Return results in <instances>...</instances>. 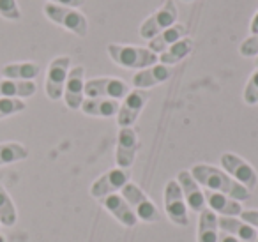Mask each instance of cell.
Returning <instances> with one entry per match:
<instances>
[{
    "label": "cell",
    "mask_w": 258,
    "mask_h": 242,
    "mask_svg": "<svg viewBox=\"0 0 258 242\" xmlns=\"http://www.w3.org/2000/svg\"><path fill=\"white\" fill-rule=\"evenodd\" d=\"M101 203H103V205L106 207L108 212H110L111 216L118 221V223L124 224L125 228H133L135 224L138 223V217H137V214L133 212L131 205H129V203L125 202L124 196L118 195V193L103 198L101 200Z\"/></svg>",
    "instance_id": "9a60e30c"
},
{
    "label": "cell",
    "mask_w": 258,
    "mask_h": 242,
    "mask_svg": "<svg viewBox=\"0 0 258 242\" xmlns=\"http://www.w3.org/2000/svg\"><path fill=\"white\" fill-rule=\"evenodd\" d=\"M191 175L205 189L223 193V195L230 196V198L237 200V202H246L251 196V191H247L244 186L233 180L225 170H219V168L211 166V164H195L191 168Z\"/></svg>",
    "instance_id": "6da1fadb"
},
{
    "label": "cell",
    "mask_w": 258,
    "mask_h": 242,
    "mask_svg": "<svg viewBox=\"0 0 258 242\" xmlns=\"http://www.w3.org/2000/svg\"><path fill=\"white\" fill-rule=\"evenodd\" d=\"M50 4H55V6H66V8H82L85 4V0H48Z\"/></svg>",
    "instance_id": "1f68e13d"
},
{
    "label": "cell",
    "mask_w": 258,
    "mask_h": 242,
    "mask_svg": "<svg viewBox=\"0 0 258 242\" xmlns=\"http://www.w3.org/2000/svg\"><path fill=\"white\" fill-rule=\"evenodd\" d=\"M191 51H193V39L191 37H184V39L177 41L173 46H170L166 51H163L161 55H158L159 64H165L172 68V66L179 64L180 60H184Z\"/></svg>",
    "instance_id": "cb8c5ba5"
},
{
    "label": "cell",
    "mask_w": 258,
    "mask_h": 242,
    "mask_svg": "<svg viewBox=\"0 0 258 242\" xmlns=\"http://www.w3.org/2000/svg\"><path fill=\"white\" fill-rule=\"evenodd\" d=\"M129 85L118 78H94L85 82L87 99H124Z\"/></svg>",
    "instance_id": "ba28073f"
},
{
    "label": "cell",
    "mask_w": 258,
    "mask_h": 242,
    "mask_svg": "<svg viewBox=\"0 0 258 242\" xmlns=\"http://www.w3.org/2000/svg\"><path fill=\"white\" fill-rule=\"evenodd\" d=\"M0 16L8 22H18L22 20V11L16 0H0Z\"/></svg>",
    "instance_id": "83f0119b"
},
{
    "label": "cell",
    "mask_w": 258,
    "mask_h": 242,
    "mask_svg": "<svg viewBox=\"0 0 258 242\" xmlns=\"http://www.w3.org/2000/svg\"><path fill=\"white\" fill-rule=\"evenodd\" d=\"M184 37H187V27L182 25V23H175L170 29L158 34L154 39L149 41V50L154 51L156 55H161L163 51H166L170 46H173L177 41L184 39Z\"/></svg>",
    "instance_id": "d6986e66"
},
{
    "label": "cell",
    "mask_w": 258,
    "mask_h": 242,
    "mask_svg": "<svg viewBox=\"0 0 258 242\" xmlns=\"http://www.w3.org/2000/svg\"><path fill=\"white\" fill-rule=\"evenodd\" d=\"M249 32L251 34H258V13L253 16V20H251V25H249Z\"/></svg>",
    "instance_id": "836d02e7"
},
{
    "label": "cell",
    "mask_w": 258,
    "mask_h": 242,
    "mask_svg": "<svg viewBox=\"0 0 258 242\" xmlns=\"http://www.w3.org/2000/svg\"><path fill=\"white\" fill-rule=\"evenodd\" d=\"M165 212L168 219L177 226H187L189 216H187V203L184 200L182 189L177 180H168L165 186Z\"/></svg>",
    "instance_id": "9c48e42d"
},
{
    "label": "cell",
    "mask_w": 258,
    "mask_h": 242,
    "mask_svg": "<svg viewBox=\"0 0 258 242\" xmlns=\"http://www.w3.org/2000/svg\"><path fill=\"white\" fill-rule=\"evenodd\" d=\"M27 108V103L22 99H11V97H0V120L22 113Z\"/></svg>",
    "instance_id": "4316f807"
},
{
    "label": "cell",
    "mask_w": 258,
    "mask_h": 242,
    "mask_svg": "<svg viewBox=\"0 0 258 242\" xmlns=\"http://www.w3.org/2000/svg\"><path fill=\"white\" fill-rule=\"evenodd\" d=\"M239 51L242 57H258V34H251L247 39H244Z\"/></svg>",
    "instance_id": "f546056e"
},
{
    "label": "cell",
    "mask_w": 258,
    "mask_h": 242,
    "mask_svg": "<svg viewBox=\"0 0 258 242\" xmlns=\"http://www.w3.org/2000/svg\"><path fill=\"white\" fill-rule=\"evenodd\" d=\"M149 101V92L147 90H129V94L124 97V101L120 103L117 113V124L118 128H133V124L138 120L142 110Z\"/></svg>",
    "instance_id": "30bf717a"
},
{
    "label": "cell",
    "mask_w": 258,
    "mask_h": 242,
    "mask_svg": "<svg viewBox=\"0 0 258 242\" xmlns=\"http://www.w3.org/2000/svg\"><path fill=\"white\" fill-rule=\"evenodd\" d=\"M69 69H71V58L66 57V55L55 57L53 60L50 62L48 71H46V82H44V92H46L48 99H51V101L62 99Z\"/></svg>",
    "instance_id": "52a82bcc"
},
{
    "label": "cell",
    "mask_w": 258,
    "mask_h": 242,
    "mask_svg": "<svg viewBox=\"0 0 258 242\" xmlns=\"http://www.w3.org/2000/svg\"><path fill=\"white\" fill-rule=\"evenodd\" d=\"M239 216H240V219H242L244 223L251 224V226H253L254 230H258V210H254V209L244 210L242 209V212H240Z\"/></svg>",
    "instance_id": "4dcf8cb0"
},
{
    "label": "cell",
    "mask_w": 258,
    "mask_h": 242,
    "mask_svg": "<svg viewBox=\"0 0 258 242\" xmlns=\"http://www.w3.org/2000/svg\"><path fill=\"white\" fill-rule=\"evenodd\" d=\"M120 103L117 99H83L80 110L90 117H117Z\"/></svg>",
    "instance_id": "7402d4cb"
},
{
    "label": "cell",
    "mask_w": 258,
    "mask_h": 242,
    "mask_svg": "<svg viewBox=\"0 0 258 242\" xmlns=\"http://www.w3.org/2000/svg\"><path fill=\"white\" fill-rule=\"evenodd\" d=\"M138 149H140V140H138L137 131L133 128H120L117 140V150H115L117 166L122 168V170H127L129 166H133Z\"/></svg>",
    "instance_id": "8fae6325"
},
{
    "label": "cell",
    "mask_w": 258,
    "mask_h": 242,
    "mask_svg": "<svg viewBox=\"0 0 258 242\" xmlns=\"http://www.w3.org/2000/svg\"><path fill=\"white\" fill-rule=\"evenodd\" d=\"M41 66L37 62H11L0 69L2 78L8 80H25V82H34L39 76Z\"/></svg>",
    "instance_id": "44dd1931"
},
{
    "label": "cell",
    "mask_w": 258,
    "mask_h": 242,
    "mask_svg": "<svg viewBox=\"0 0 258 242\" xmlns=\"http://www.w3.org/2000/svg\"><path fill=\"white\" fill-rule=\"evenodd\" d=\"M43 13L50 22L55 25L62 27V29L69 30L75 36L85 37L89 32V22H87L85 15L80 13L75 8H66V6H55V4H44Z\"/></svg>",
    "instance_id": "3957f363"
},
{
    "label": "cell",
    "mask_w": 258,
    "mask_h": 242,
    "mask_svg": "<svg viewBox=\"0 0 258 242\" xmlns=\"http://www.w3.org/2000/svg\"><path fill=\"white\" fill-rule=\"evenodd\" d=\"M221 168L233 178L237 180L240 186L247 189V191H253L258 184V175L254 171V168L251 166L247 161H244L242 157H239L237 154H232V152H225L221 154Z\"/></svg>",
    "instance_id": "8992f818"
},
{
    "label": "cell",
    "mask_w": 258,
    "mask_h": 242,
    "mask_svg": "<svg viewBox=\"0 0 258 242\" xmlns=\"http://www.w3.org/2000/svg\"><path fill=\"white\" fill-rule=\"evenodd\" d=\"M256 64H258V57H256Z\"/></svg>",
    "instance_id": "8d00e7d4"
},
{
    "label": "cell",
    "mask_w": 258,
    "mask_h": 242,
    "mask_svg": "<svg viewBox=\"0 0 258 242\" xmlns=\"http://www.w3.org/2000/svg\"><path fill=\"white\" fill-rule=\"evenodd\" d=\"M64 103L69 110H80L85 99V68L75 66L69 69L68 80L64 85Z\"/></svg>",
    "instance_id": "7c38bea8"
},
{
    "label": "cell",
    "mask_w": 258,
    "mask_h": 242,
    "mask_svg": "<svg viewBox=\"0 0 258 242\" xmlns=\"http://www.w3.org/2000/svg\"><path fill=\"white\" fill-rule=\"evenodd\" d=\"M36 82H25V80H0V97H11V99H27L36 94Z\"/></svg>",
    "instance_id": "ffe728a7"
},
{
    "label": "cell",
    "mask_w": 258,
    "mask_h": 242,
    "mask_svg": "<svg viewBox=\"0 0 258 242\" xmlns=\"http://www.w3.org/2000/svg\"><path fill=\"white\" fill-rule=\"evenodd\" d=\"M177 18H179V11H177L175 2H173V0H166L158 11L152 13V15L140 25V37L142 39H149V41L154 39L163 30L175 25Z\"/></svg>",
    "instance_id": "5b68a950"
},
{
    "label": "cell",
    "mask_w": 258,
    "mask_h": 242,
    "mask_svg": "<svg viewBox=\"0 0 258 242\" xmlns=\"http://www.w3.org/2000/svg\"><path fill=\"white\" fill-rule=\"evenodd\" d=\"M256 242H258V238H256Z\"/></svg>",
    "instance_id": "74e56055"
},
{
    "label": "cell",
    "mask_w": 258,
    "mask_h": 242,
    "mask_svg": "<svg viewBox=\"0 0 258 242\" xmlns=\"http://www.w3.org/2000/svg\"><path fill=\"white\" fill-rule=\"evenodd\" d=\"M204 196H205V203H207L209 209L214 214H221V216H226V217H235L242 212L240 202L223 195V193L204 189Z\"/></svg>",
    "instance_id": "e0dca14e"
},
{
    "label": "cell",
    "mask_w": 258,
    "mask_h": 242,
    "mask_svg": "<svg viewBox=\"0 0 258 242\" xmlns=\"http://www.w3.org/2000/svg\"><path fill=\"white\" fill-rule=\"evenodd\" d=\"M218 242H244V240H239V238L232 237V235L225 233V231H219V237H218Z\"/></svg>",
    "instance_id": "d6a6232c"
},
{
    "label": "cell",
    "mask_w": 258,
    "mask_h": 242,
    "mask_svg": "<svg viewBox=\"0 0 258 242\" xmlns=\"http://www.w3.org/2000/svg\"><path fill=\"white\" fill-rule=\"evenodd\" d=\"M0 242H6V238H4V235H0Z\"/></svg>",
    "instance_id": "e575fe53"
},
{
    "label": "cell",
    "mask_w": 258,
    "mask_h": 242,
    "mask_svg": "<svg viewBox=\"0 0 258 242\" xmlns=\"http://www.w3.org/2000/svg\"><path fill=\"white\" fill-rule=\"evenodd\" d=\"M218 216L211 209L202 210L198 219V242H218Z\"/></svg>",
    "instance_id": "603a6c76"
},
{
    "label": "cell",
    "mask_w": 258,
    "mask_h": 242,
    "mask_svg": "<svg viewBox=\"0 0 258 242\" xmlns=\"http://www.w3.org/2000/svg\"><path fill=\"white\" fill-rule=\"evenodd\" d=\"M242 97L247 104H258V69L247 80L246 87H244Z\"/></svg>",
    "instance_id": "f1b7e54d"
},
{
    "label": "cell",
    "mask_w": 258,
    "mask_h": 242,
    "mask_svg": "<svg viewBox=\"0 0 258 242\" xmlns=\"http://www.w3.org/2000/svg\"><path fill=\"white\" fill-rule=\"evenodd\" d=\"M120 195L131 205V209L137 214L138 219H142L144 223H158L161 219V214H159L158 207L152 203V200L135 182H127L120 189Z\"/></svg>",
    "instance_id": "277c9868"
},
{
    "label": "cell",
    "mask_w": 258,
    "mask_h": 242,
    "mask_svg": "<svg viewBox=\"0 0 258 242\" xmlns=\"http://www.w3.org/2000/svg\"><path fill=\"white\" fill-rule=\"evenodd\" d=\"M182 2H195V0H182Z\"/></svg>",
    "instance_id": "d590c367"
},
{
    "label": "cell",
    "mask_w": 258,
    "mask_h": 242,
    "mask_svg": "<svg viewBox=\"0 0 258 242\" xmlns=\"http://www.w3.org/2000/svg\"><path fill=\"white\" fill-rule=\"evenodd\" d=\"M16 221H18V212H16L15 202L4 186L0 184V224L11 228L16 224Z\"/></svg>",
    "instance_id": "484cf974"
},
{
    "label": "cell",
    "mask_w": 258,
    "mask_h": 242,
    "mask_svg": "<svg viewBox=\"0 0 258 242\" xmlns=\"http://www.w3.org/2000/svg\"><path fill=\"white\" fill-rule=\"evenodd\" d=\"M108 55L117 66L124 69H142L158 64L159 58L154 51L144 46H131V44H108Z\"/></svg>",
    "instance_id": "7a4b0ae2"
},
{
    "label": "cell",
    "mask_w": 258,
    "mask_h": 242,
    "mask_svg": "<svg viewBox=\"0 0 258 242\" xmlns=\"http://www.w3.org/2000/svg\"><path fill=\"white\" fill-rule=\"evenodd\" d=\"M29 157V150L20 142H4L0 143V166L13 164Z\"/></svg>",
    "instance_id": "d4e9b609"
},
{
    "label": "cell",
    "mask_w": 258,
    "mask_h": 242,
    "mask_svg": "<svg viewBox=\"0 0 258 242\" xmlns=\"http://www.w3.org/2000/svg\"><path fill=\"white\" fill-rule=\"evenodd\" d=\"M218 226L221 231H225V233L239 238V240L256 242V238H258V230H254L251 224L244 223V221L239 219V217L221 216V217H218Z\"/></svg>",
    "instance_id": "ac0fdd59"
},
{
    "label": "cell",
    "mask_w": 258,
    "mask_h": 242,
    "mask_svg": "<svg viewBox=\"0 0 258 242\" xmlns=\"http://www.w3.org/2000/svg\"><path fill=\"white\" fill-rule=\"evenodd\" d=\"M177 182H179L180 189H182V195H184V200H186L187 207H189L193 212L200 214L202 210L207 209L204 189H202V186L195 180V177L191 175V171H187V170L179 171Z\"/></svg>",
    "instance_id": "5bb4252c"
},
{
    "label": "cell",
    "mask_w": 258,
    "mask_h": 242,
    "mask_svg": "<svg viewBox=\"0 0 258 242\" xmlns=\"http://www.w3.org/2000/svg\"><path fill=\"white\" fill-rule=\"evenodd\" d=\"M129 182V173L122 168H113V170L106 171L104 175H101L99 178H96L90 188V195L97 200H103L110 195L118 193L125 184Z\"/></svg>",
    "instance_id": "4fadbf2b"
},
{
    "label": "cell",
    "mask_w": 258,
    "mask_h": 242,
    "mask_svg": "<svg viewBox=\"0 0 258 242\" xmlns=\"http://www.w3.org/2000/svg\"><path fill=\"white\" fill-rule=\"evenodd\" d=\"M173 69L170 66L165 64H154L151 68H145L142 71H138L137 75L133 76V85L135 89L140 90H147L152 89V87L159 85V83H165L166 80H170Z\"/></svg>",
    "instance_id": "2e32d148"
}]
</instances>
